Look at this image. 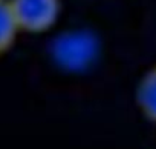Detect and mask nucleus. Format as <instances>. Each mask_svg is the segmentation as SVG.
I'll list each match as a JSON object with an SVG mask.
<instances>
[{
	"instance_id": "4",
	"label": "nucleus",
	"mask_w": 156,
	"mask_h": 149,
	"mask_svg": "<svg viewBox=\"0 0 156 149\" xmlns=\"http://www.w3.org/2000/svg\"><path fill=\"white\" fill-rule=\"evenodd\" d=\"M20 29L12 14L9 0H0V55L6 54L16 43Z\"/></svg>"
},
{
	"instance_id": "1",
	"label": "nucleus",
	"mask_w": 156,
	"mask_h": 149,
	"mask_svg": "<svg viewBox=\"0 0 156 149\" xmlns=\"http://www.w3.org/2000/svg\"><path fill=\"white\" fill-rule=\"evenodd\" d=\"M100 52L98 39L84 29L64 31L52 43L51 54L54 61L70 72L84 71L97 60Z\"/></svg>"
},
{
	"instance_id": "2",
	"label": "nucleus",
	"mask_w": 156,
	"mask_h": 149,
	"mask_svg": "<svg viewBox=\"0 0 156 149\" xmlns=\"http://www.w3.org/2000/svg\"><path fill=\"white\" fill-rule=\"evenodd\" d=\"M20 32L51 31L61 16V0H9Z\"/></svg>"
},
{
	"instance_id": "3",
	"label": "nucleus",
	"mask_w": 156,
	"mask_h": 149,
	"mask_svg": "<svg viewBox=\"0 0 156 149\" xmlns=\"http://www.w3.org/2000/svg\"><path fill=\"white\" fill-rule=\"evenodd\" d=\"M136 103L144 117L156 123V63L144 72L138 83Z\"/></svg>"
}]
</instances>
